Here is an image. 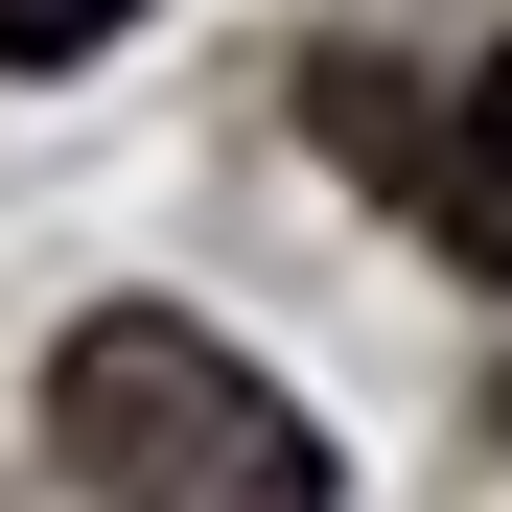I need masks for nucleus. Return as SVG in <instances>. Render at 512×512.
<instances>
[{"instance_id":"obj_3","label":"nucleus","mask_w":512,"mask_h":512,"mask_svg":"<svg viewBox=\"0 0 512 512\" xmlns=\"http://www.w3.org/2000/svg\"><path fill=\"white\" fill-rule=\"evenodd\" d=\"M117 24H140V0H0V47H24V70H47V47H117Z\"/></svg>"},{"instance_id":"obj_1","label":"nucleus","mask_w":512,"mask_h":512,"mask_svg":"<svg viewBox=\"0 0 512 512\" xmlns=\"http://www.w3.org/2000/svg\"><path fill=\"white\" fill-rule=\"evenodd\" d=\"M47 466L94 512H326L350 466H326V419L280 373H233L187 303H94L47 350Z\"/></svg>"},{"instance_id":"obj_2","label":"nucleus","mask_w":512,"mask_h":512,"mask_svg":"<svg viewBox=\"0 0 512 512\" xmlns=\"http://www.w3.org/2000/svg\"><path fill=\"white\" fill-rule=\"evenodd\" d=\"M419 210H443V256H489V280H512V70L419 140Z\"/></svg>"}]
</instances>
